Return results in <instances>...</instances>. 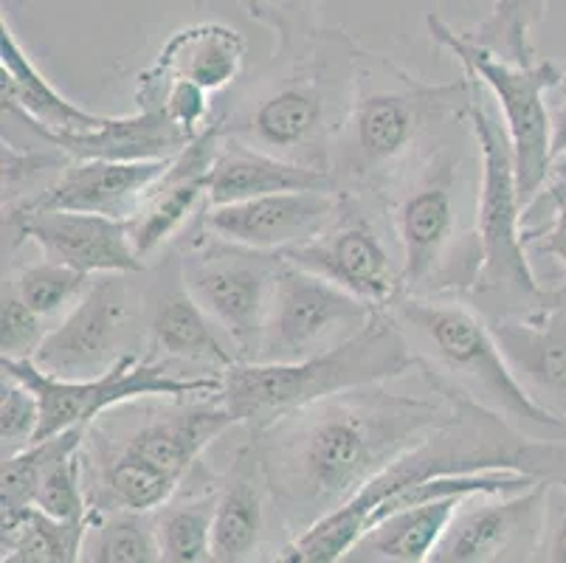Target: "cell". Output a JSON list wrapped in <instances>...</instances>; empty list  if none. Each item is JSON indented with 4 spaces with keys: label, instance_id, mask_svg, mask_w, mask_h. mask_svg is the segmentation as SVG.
Instances as JSON below:
<instances>
[{
    "label": "cell",
    "instance_id": "obj_13",
    "mask_svg": "<svg viewBox=\"0 0 566 563\" xmlns=\"http://www.w3.org/2000/svg\"><path fill=\"white\" fill-rule=\"evenodd\" d=\"M237 428L220 395L138 400L113 409L85 431V446L142 462L184 484L203 451Z\"/></svg>",
    "mask_w": 566,
    "mask_h": 563
},
{
    "label": "cell",
    "instance_id": "obj_19",
    "mask_svg": "<svg viewBox=\"0 0 566 563\" xmlns=\"http://www.w3.org/2000/svg\"><path fill=\"white\" fill-rule=\"evenodd\" d=\"M220 142H223V133L214 118L209 131L200 133L178 158L167 164L161 178L142 198L136 215L127 220L130 242L144 268L158 262L169 248L178 246L206 211L209 175H212Z\"/></svg>",
    "mask_w": 566,
    "mask_h": 563
},
{
    "label": "cell",
    "instance_id": "obj_29",
    "mask_svg": "<svg viewBox=\"0 0 566 563\" xmlns=\"http://www.w3.org/2000/svg\"><path fill=\"white\" fill-rule=\"evenodd\" d=\"M462 499L395 510L349 546L342 563H429Z\"/></svg>",
    "mask_w": 566,
    "mask_h": 563
},
{
    "label": "cell",
    "instance_id": "obj_10",
    "mask_svg": "<svg viewBox=\"0 0 566 563\" xmlns=\"http://www.w3.org/2000/svg\"><path fill=\"white\" fill-rule=\"evenodd\" d=\"M0 372L20 378L38 395V442L71 428H91L96 420L127 403L192 400V397L220 395L223 389V378L218 375H192L150 355H133L96 378H54L34 361L7 358H0Z\"/></svg>",
    "mask_w": 566,
    "mask_h": 563
},
{
    "label": "cell",
    "instance_id": "obj_11",
    "mask_svg": "<svg viewBox=\"0 0 566 563\" xmlns=\"http://www.w3.org/2000/svg\"><path fill=\"white\" fill-rule=\"evenodd\" d=\"M147 271V268H144ZM102 273L51 327L34 364L54 378H96L147 355V273Z\"/></svg>",
    "mask_w": 566,
    "mask_h": 563
},
{
    "label": "cell",
    "instance_id": "obj_16",
    "mask_svg": "<svg viewBox=\"0 0 566 563\" xmlns=\"http://www.w3.org/2000/svg\"><path fill=\"white\" fill-rule=\"evenodd\" d=\"M147 355L192 375H218L240 364L231 341L195 302L184 282L181 254L169 248L147 265Z\"/></svg>",
    "mask_w": 566,
    "mask_h": 563
},
{
    "label": "cell",
    "instance_id": "obj_9",
    "mask_svg": "<svg viewBox=\"0 0 566 563\" xmlns=\"http://www.w3.org/2000/svg\"><path fill=\"white\" fill-rule=\"evenodd\" d=\"M429 34L437 45L457 56L468 76L493 96L511 142L516 164L518 192L524 206L538 195L553 167V116L549 93L564 80V69L555 62H511L473 43L465 31L451 29L440 14L426 18Z\"/></svg>",
    "mask_w": 566,
    "mask_h": 563
},
{
    "label": "cell",
    "instance_id": "obj_42",
    "mask_svg": "<svg viewBox=\"0 0 566 563\" xmlns=\"http://www.w3.org/2000/svg\"><path fill=\"white\" fill-rule=\"evenodd\" d=\"M549 116H553V158L566 155V69L560 85L549 93Z\"/></svg>",
    "mask_w": 566,
    "mask_h": 563
},
{
    "label": "cell",
    "instance_id": "obj_34",
    "mask_svg": "<svg viewBox=\"0 0 566 563\" xmlns=\"http://www.w3.org/2000/svg\"><path fill=\"white\" fill-rule=\"evenodd\" d=\"M136 102L138 111L164 113L169 122L184 127L195 138L209 131L214 118H218L212 93H206L203 87L192 85L187 80H172V76L158 74L153 65L144 74H138Z\"/></svg>",
    "mask_w": 566,
    "mask_h": 563
},
{
    "label": "cell",
    "instance_id": "obj_17",
    "mask_svg": "<svg viewBox=\"0 0 566 563\" xmlns=\"http://www.w3.org/2000/svg\"><path fill=\"white\" fill-rule=\"evenodd\" d=\"M549 484L524 493L468 496L437 541L429 563H533Z\"/></svg>",
    "mask_w": 566,
    "mask_h": 563
},
{
    "label": "cell",
    "instance_id": "obj_1",
    "mask_svg": "<svg viewBox=\"0 0 566 563\" xmlns=\"http://www.w3.org/2000/svg\"><path fill=\"white\" fill-rule=\"evenodd\" d=\"M451 411L454 400L440 392L403 395L380 384L327 397L251 434L271 499L305 533L442 426Z\"/></svg>",
    "mask_w": 566,
    "mask_h": 563
},
{
    "label": "cell",
    "instance_id": "obj_21",
    "mask_svg": "<svg viewBox=\"0 0 566 563\" xmlns=\"http://www.w3.org/2000/svg\"><path fill=\"white\" fill-rule=\"evenodd\" d=\"M342 209V192L336 189H305L243 200L229 206H206L200 229L234 246L287 254L322 234Z\"/></svg>",
    "mask_w": 566,
    "mask_h": 563
},
{
    "label": "cell",
    "instance_id": "obj_5",
    "mask_svg": "<svg viewBox=\"0 0 566 563\" xmlns=\"http://www.w3.org/2000/svg\"><path fill=\"white\" fill-rule=\"evenodd\" d=\"M480 85L471 76L429 82L392 56L361 51L353 102L333 147L331 178L338 192L378 204L403 169L468 118Z\"/></svg>",
    "mask_w": 566,
    "mask_h": 563
},
{
    "label": "cell",
    "instance_id": "obj_20",
    "mask_svg": "<svg viewBox=\"0 0 566 563\" xmlns=\"http://www.w3.org/2000/svg\"><path fill=\"white\" fill-rule=\"evenodd\" d=\"M85 431L87 428H71L3 459V473H0L3 519L25 510H40L56 521L87 519L85 465H82Z\"/></svg>",
    "mask_w": 566,
    "mask_h": 563
},
{
    "label": "cell",
    "instance_id": "obj_32",
    "mask_svg": "<svg viewBox=\"0 0 566 563\" xmlns=\"http://www.w3.org/2000/svg\"><path fill=\"white\" fill-rule=\"evenodd\" d=\"M218 488L206 493H178L158 510L156 539L161 563H212V515Z\"/></svg>",
    "mask_w": 566,
    "mask_h": 563
},
{
    "label": "cell",
    "instance_id": "obj_36",
    "mask_svg": "<svg viewBox=\"0 0 566 563\" xmlns=\"http://www.w3.org/2000/svg\"><path fill=\"white\" fill-rule=\"evenodd\" d=\"M240 7L256 23L274 31V54L300 49L302 43H307L322 29L316 20L318 0H240Z\"/></svg>",
    "mask_w": 566,
    "mask_h": 563
},
{
    "label": "cell",
    "instance_id": "obj_6",
    "mask_svg": "<svg viewBox=\"0 0 566 563\" xmlns=\"http://www.w3.org/2000/svg\"><path fill=\"white\" fill-rule=\"evenodd\" d=\"M389 313L429 389L473 403L533 437L566 440V420L538 406L518 384L491 322L468 299L403 293Z\"/></svg>",
    "mask_w": 566,
    "mask_h": 563
},
{
    "label": "cell",
    "instance_id": "obj_41",
    "mask_svg": "<svg viewBox=\"0 0 566 563\" xmlns=\"http://www.w3.org/2000/svg\"><path fill=\"white\" fill-rule=\"evenodd\" d=\"M564 204H566V155H558V158H553V167H549V175L547 180H544L542 189H538V195L524 206L522 211L524 237H527L530 231L542 229L549 217L558 211V206Z\"/></svg>",
    "mask_w": 566,
    "mask_h": 563
},
{
    "label": "cell",
    "instance_id": "obj_27",
    "mask_svg": "<svg viewBox=\"0 0 566 563\" xmlns=\"http://www.w3.org/2000/svg\"><path fill=\"white\" fill-rule=\"evenodd\" d=\"M249 40L226 23L184 25L161 45L153 69L172 80H187L206 93H223L243 80Z\"/></svg>",
    "mask_w": 566,
    "mask_h": 563
},
{
    "label": "cell",
    "instance_id": "obj_12",
    "mask_svg": "<svg viewBox=\"0 0 566 563\" xmlns=\"http://www.w3.org/2000/svg\"><path fill=\"white\" fill-rule=\"evenodd\" d=\"M175 248L181 254V271L189 293L223 330L237 358H260L262 327H265V313L282 254L218 240L200 229V223H195V229Z\"/></svg>",
    "mask_w": 566,
    "mask_h": 563
},
{
    "label": "cell",
    "instance_id": "obj_14",
    "mask_svg": "<svg viewBox=\"0 0 566 563\" xmlns=\"http://www.w3.org/2000/svg\"><path fill=\"white\" fill-rule=\"evenodd\" d=\"M384 310L302 271L282 257L262 327V364H291L331 353L361 335Z\"/></svg>",
    "mask_w": 566,
    "mask_h": 563
},
{
    "label": "cell",
    "instance_id": "obj_4",
    "mask_svg": "<svg viewBox=\"0 0 566 563\" xmlns=\"http://www.w3.org/2000/svg\"><path fill=\"white\" fill-rule=\"evenodd\" d=\"M482 161L471 122L431 144L378 198L400 251L403 293L468 299L480 273Z\"/></svg>",
    "mask_w": 566,
    "mask_h": 563
},
{
    "label": "cell",
    "instance_id": "obj_26",
    "mask_svg": "<svg viewBox=\"0 0 566 563\" xmlns=\"http://www.w3.org/2000/svg\"><path fill=\"white\" fill-rule=\"evenodd\" d=\"M74 161H172L195 136L169 122L158 111H136L127 116H107L105 124L85 133L43 136Z\"/></svg>",
    "mask_w": 566,
    "mask_h": 563
},
{
    "label": "cell",
    "instance_id": "obj_37",
    "mask_svg": "<svg viewBox=\"0 0 566 563\" xmlns=\"http://www.w3.org/2000/svg\"><path fill=\"white\" fill-rule=\"evenodd\" d=\"M38 395L23 380L3 372V380H0V440H3V459L34 446L38 442Z\"/></svg>",
    "mask_w": 566,
    "mask_h": 563
},
{
    "label": "cell",
    "instance_id": "obj_40",
    "mask_svg": "<svg viewBox=\"0 0 566 563\" xmlns=\"http://www.w3.org/2000/svg\"><path fill=\"white\" fill-rule=\"evenodd\" d=\"M533 563H566V488L549 484L544 530Z\"/></svg>",
    "mask_w": 566,
    "mask_h": 563
},
{
    "label": "cell",
    "instance_id": "obj_22",
    "mask_svg": "<svg viewBox=\"0 0 566 563\" xmlns=\"http://www.w3.org/2000/svg\"><path fill=\"white\" fill-rule=\"evenodd\" d=\"M491 327L518 384L538 406L566 420V304Z\"/></svg>",
    "mask_w": 566,
    "mask_h": 563
},
{
    "label": "cell",
    "instance_id": "obj_33",
    "mask_svg": "<svg viewBox=\"0 0 566 563\" xmlns=\"http://www.w3.org/2000/svg\"><path fill=\"white\" fill-rule=\"evenodd\" d=\"M91 279L94 277H87L76 268L40 257L34 262H9L3 285L12 288L38 316H43L54 327L85 296Z\"/></svg>",
    "mask_w": 566,
    "mask_h": 563
},
{
    "label": "cell",
    "instance_id": "obj_30",
    "mask_svg": "<svg viewBox=\"0 0 566 563\" xmlns=\"http://www.w3.org/2000/svg\"><path fill=\"white\" fill-rule=\"evenodd\" d=\"M85 521H56L40 510L0 519V563H80Z\"/></svg>",
    "mask_w": 566,
    "mask_h": 563
},
{
    "label": "cell",
    "instance_id": "obj_3",
    "mask_svg": "<svg viewBox=\"0 0 566 563\" xmlns=\"http://www.w3.org/2000/svg\"><path fill=\"white\" fill-rule=\"evenodd\" d=\"M361 51L347 31L318 29L300 49L274 54L218 107L223 138L331 175Z\"/></svg>",
    "mask_w": 566,
    "mask_h": 563
},
{
    "label": "cell",
    "instance_id": "obj_38",
    "mask_svg": "<svg viewBox=\"0 0 566 563\" xmlns=\"http://www.w3.org/2000/svg\"><path fill=\"white\" fill-rule=\"evenodd\" d=\"M51 333V324L38 316L12 288L3 285V310H0V358L32 361L40 344Z\"/></svg>",
    "mask_w": 566,
    "mask_h": 563
},
{
    "label": "cell",
    "instance_id": "obj_28",
    "mask_svg": "<svg viewBox=\"0 0 566 563\" xmlns=\"http://www.w3.org/2000/svg\"><path fill=\"white\" fill-rule=\"evenodd\" d=\"M305 189H336V184L327 173L282 161L276 155L223 138L209 175V206L243 204L265 195L305 192Z\"/></svg>",
    "mask_w": 566,
    "mask_h": 563
},
{
    "label": "cell",
    "instance_id": "obj_39",
    "mask_svg": "<svg viewBox=\"0 0 566 563\" xmlns=\"http://www.w3.org/2000/svg\"><path fill=\"white\" fill-rule=\"evenodd\" d=\"M524 242H527L530 251L547 254L558 265V285H553L549 291H553L555 302L566 304V204L558 206V211L542 229L530 231Z\"/></svg>",
    "mask_w": 566,
    "mask_h": 563
},
{
    "label": "cell",
    "instance_id": "obj_31",
    "mask_svg": "<svg viewBox=\"0 0 566 563\" xmlns=\"http://www.w3.org/2000/svg\"><path fill=\"white\" fill-rule=\"evenodd\" d=\"M80 563H161L156 521L144 513L87 510Z\"/></svg>",
    "mask_w": 566,
    "mask_h": 563
},
{
    "label": "cell",
    "instance_id": "obj_2",
    "mask_svg": "<svg viewBox=\"0 0 566 563\" xmlns=\"http://www.w3.org/2000/svg\"><path fill=\"white\" fill-rule=\"evenodd\" d=\"M451 400L454 411L449 420L369 479L349 502L318 519L305 533L293 535L271 563H342L349 546L364 535L378 504L426 479L516 471L566 488V440L533 437L473 403Z\"/></svg>",
    "mask_w": 566,
    "mask_h": 563
},
{
    "label": "cell",
    "instance_id": "obj_8",
    "mask_svg": "<svg viewBox=\"0 0 566 563\" xmlns=\"http://www.w3.org/2000/svg\"><path fill=\"white\" fill-rule=\"evenodd\" d=\"M482 91V87H480ZM468 122L480 144L482 180L480 206H476V234H480V273L473 282L468 302L480 310L488 322L516 319L553 307L555 296L538 282L524 242L516 164L502 118L493 116L476 93Z\"/></svg>",
    "mask_w": 566,
    "mask_h": 563
},
{
    "label": "cell",
    "instance_id": "obj_23",
    "mask_svg": "<svg viewBox=\"0 0 566 563\" xmlns=\"http://www.w3.org/2000/svg\"><path fill=\"white\" fill-rule=\"evenodd\" d=\"M265 471L254 434L237 446L229 471L220 479L212 515V563H249L265 533Z\"/></svg>",
    "mask_w": 566,
    "mask_h": 563
},
{
    "label": "cell",
    "instance_id": "obj_18",
    "mask_svg": "<svg viewBox=\"0 0 566 563\" xmlns=\"http://www.w3.org/2000/svg\"><path fill=\"white\" fill-rule=\"evenodd\" d=\"M23 246H34L45 260L63 262L87 277L142 273L127 220L80 215L63 209H32L3 215V257L14 260Z\"/></svg>",
    "mask_w": 566,
    "mask_h": 563
},
{
    "label": "cell",
    "instance_id": "obj_24",
    "mask_svg": "<svg viewBox=\"0 0 566 563\" xmlns=\"http://www.w3.org/2000/svg\"><path fill=\"white\" fill-rule=\"evenodd\" d=\"M0 96L3 111L18 113L40 136L85 133L105 124V113H94L71 102L20 45L9 20L0 23Z\"/></svg>",
    "mask_w": 566,
    "mask_h": 563
},
{
    "label": "cell",
    "instance_id": "obj_25",
    "mask_svg": "<svg viewBox=\"0 0 566 563\" xmlns=\"http://www.w3.org/2000/svg\"><path fill=\"white\" fill-rule=\"evenodd\" d=\"M169 161H71L38 209H63L80 215L130 220ZM32 211V209H29Z\"/></svg>",
    "mask_w": 566,
    "mask_h": 563
},
{
    "label": "cell",
    "instance_id": "obj_7",
    "mask_svg": "<svg viewBox=\"0 0 566 563\" xmlns=\"http://www.w3.org/2000/svg\"><path fill=\"white\" fill-rule=\"evenodd\" d=\"M409 372H417L415 355L392 313L384 310L361 335L331 353L291 364L240 361L229 366L220 400L237 426L260 431L313 403L364 386L389 384Z\"/></svg>",
    "mask_w": 566,
    "mask_h": 563
},
{
    "label": "cell",
    "instance_id": "obj_35",
    "mask_svg": "<svg viewBox=\"0 0 566 563\" xmlns=\"http://www.w3.org/2000/svg\"><path fill=\"white\" fill-rule=\"evenodd\" d=\"M549 0H496L493 12L476 29L465 31L473 43L511 62H535L533 31L542 23Z\"/></svg>",
    "mask_w": 566,
    "mask_h": 563
},
{
    "label": "cell",
    "instance_id": "obj_15",
    "mask_svg": "<svg viewBox=\"0 0 566 563\" xmlns=\"http://www.w3.org/2000/svg\"><path fill=\"white\" fill-rule=\"evenodd\" d=\"M373 206V200L342 192V209L333 223L282 257L369 307L389 310L403 296V271L386 246Z\"/></svg>",
    "mask_w": 566,
    "mask_h": 563
}]
</instances>
